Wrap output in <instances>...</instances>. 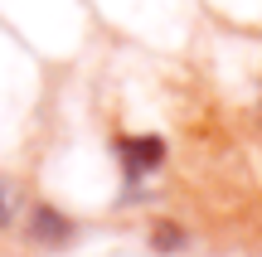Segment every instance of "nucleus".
Here are the masks:
<instances>
[{"label": "nucleus", "mask_w": 262, "mask_h": 257, "mask_svg": "<svg viewBox=\"0 0 262 257\" xmlns=\"http://www.w3.org/2000/svg\"><path fill=\"white\" fill-rule=\"evenodd\" d=\"M112 155H117L122 180L136 190L150 175H160V165H165V141H160L156 131H122V136H112Z\"/></svg>", "instance_id": "f257e3e1"}, {"label": "nucleus", "mask_w": 262, "mask_h": 257, "mask_svg": "<svg viewBox=\"0 0 262 257\" xmlns=\"http://www.w3.org/2000/svg\"><path fill=\"white\" fill-rule=\"evenodd\" d=\"M25 214V238L34 243V248H44V252H54V248H68L73 243V233H78V223L68 219L63 209H54V204H29V209H19Z\"/></svg>", "instance_id": "f03ea898"}, {"label": "nucleus", "mask_w": 262, "mask_h": 257, "mask_svg": "<svg viewBox=\"0 0 262 257\" xmlns=\"http://www.w3.org/2000/svg\"><path fill=\"white\" fill-rule=\"evenodd\" d=\"M150 248L156 252H175V248H185V228H175V223H165V219H156L150 223Z\"/></svg>", "instance_id": "7ed1b4c3"}, {"label": "nucleus", "mask_w": 262, "mask_h": 257, "mask_svg": "<svg viewBox=\"0 0 262 257\" xmlns=\"http://www.w3.org/2000/svg\"><path fill=\"white\" fill-rule=\"evenodd\" d=\"M15 219H19V199H15V184L0 175V233H10L15 228Z\"/></svg>", "instance_id": "20e7f679"}]
</instances>
